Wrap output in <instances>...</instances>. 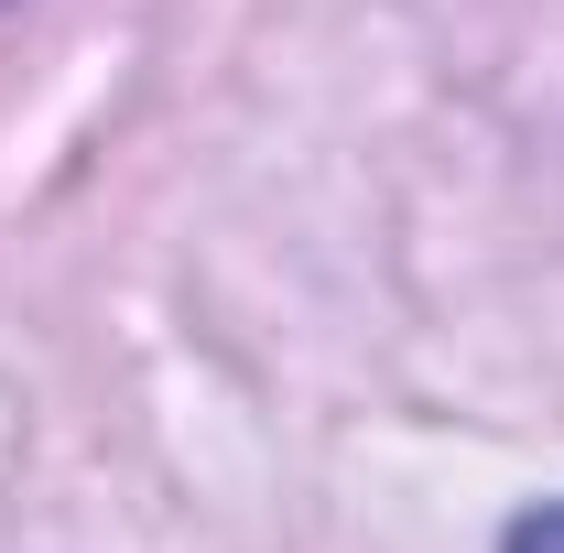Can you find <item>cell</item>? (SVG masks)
Here are the masks:
<instances>
[{
	"instance_id": "cell-1",
	"label": "cell",
	"mask_w": 564,
	"mask_h": 553,
	"mask_svg": "<svg viewBox=\"0 0 564 553\" xmlns=\"http://www.w3.org/2000/svg\"><path fill=\"white\" fill-rule=\"evenodd\" d=\"M499 553H564V499H543V510H521Z\"/></svg>"
}]
</instances>
